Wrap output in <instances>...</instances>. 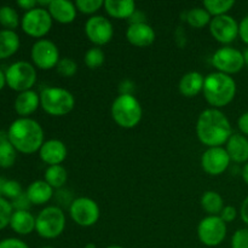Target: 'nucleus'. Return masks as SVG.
<instances>
[{
    "label": "nucleus",
    "mask_w": 248,
    "mask_h": 248,
    "mask_svg": "<svg viewBox=\"0 0 248 248\" xmlns=\"http://www.w3.org/2000/svg\"><path fill=\"white\" fill-rule=\"evenodd\" d=\"M232 135V124L220 109L208 108L199 115L196 121V136L207 148L227 144Z\"/></svg>",
    "instance_id": "1"
},
{
    "label": "nucleus",
    "mask_w": 248,
    "mask_h": 248,
    "mask_svg": "<svg viewBox=\"0 0 248 248\" xmlns=\"http://www.w3.org/2000/svg\"><path fill=\"white\" fill-rule=\"evenodd\" d=\"M9 140L22 154H34L44 144V130L40 124L31 118H18L7 130Z\"/></svg>",
    "instance_id": "2"
},
{
    "label": "nucleus",
    "mask_w": 248,
    "mask_h": 248,
    "mask_svg": "<svg viewBox=\"0 0 248 248\" xmlns=\"http://www.w3.org/2000/svg\"><path fill=\"white\" fill-rule=\"evenodd\" d=\"M236 90V82L230 75L213 72L205 77L202 93L212 108L219 109L234 101Z\"/></svg>",
    "instance_id": "3"
},
{
    "label": "nucleus",
    "mask_w": 248,
    "mask_h": 248,
    "mask_svg": "<svg viewBox=\"0 0 248 248\" xmlns=\"http://www.w3.org/2000/svg\"><path fill=\"white\" fill-rule=\"evenodd\" d=\"M111 118L120 127L130 130L140 123L143 109L133 94H119L111 104Z\"/></svg>",
    "instance_id": "4"
},
{
    "label": "nucleus",
    "mask_w": 248,
    "mask_h": 248,
    "mask_svg": "<svg viewBox=\"0 0 248 248\" xmlns=\"http://www.w3.org/2000/svg\"><path fill=\"white\" fill-rule=\"evenodd\" d=\"M75 98L63 87H46L40 93V107L51 116H64L74 109Z\"/></svg>",
    "instance_id": "5"
},
{
    "label": "nucleus",
    "mask_w": 248,
    "mask_h": 248,
    "mask_svg": "<svg viewBox=\"0 0 248 248\" xmlns=\"http://www.w3.org/2000/svg\"><path fill=\"white\" fill-rule=\"evenodd\" d=\"M65 229V215L58 206H47L36 216L35 232L43 239L53 240Z\"/></svg>",
    "instance_id": "6"
},
{
    "label": "nucleus",
    "mask_w": 248,
    "mask_h": 248,
    "mask_svg": "<svg viewBox=\"0 0 248 248\" xmlns=\"http://www.w3.org/2000/svg\"><path fill=\"white\" fill-rule=\"evenodd\" d=\"M6 85L14 91H29L36 82V69L27 61H17L12 63L5 72Z\"/></svg>",
    "instance_id": "7"
},
{
    "label": "nucleus",
    "mask_w": 248,
    "mask_h": 248,
    "mask_svg": "<svg viewBox=\"0 0 248 248\" xmlns=\"http://www.w3.org/2000/svg\"><path fill=\"white\" fill-rule=\"evenodd\" d=\"M52 17L47 9L35 7L31 11L24 12L21 18L22 31L31 38L43 39L52 28Z\"/></svg>",
    "instance_id": "8"
},
{
    "label": "nucleus",
    "mask_w": 248,
    "mask_h": 248,
    "mask_svg": "<svg viewBox=\"0 0 248 248\" xmlns=\"http://www.w3.org/2000/svg\"><path fill=\"white\" fill-rule=\"evenodd\" d=\"M227 223L219 216H207L198 225V237L207 247H217L227 237Z\"/></svg>",
    "instance_id": "9"
},
{
    "label": "nucleus",
    "mask_w": 248,
    "mask_h": 248,
    "mask_svg": "<svg viewBox=\"0 0 248 248\" xmlns=\"http://www.w3.org/2000/svg\"><path fill=\"white\" fill-rule=\"evenodd\" d=\"M69 215L73 222L82 228H90L96 224L101 216L98 203L90 198H77L69 206Z\"/></svg>",
    "instance_id": "10"
},
{
    "label": "nucleus",
    "mask_w": 248,
    "mask_h": 248,
    "mask_svg": "<svg viewBox=\"0 0 248 248\" xmlns=\"http://www.w3.org/2000/svg\"><path fill=\"white\" fill-rule=\"evenodd\" d=\"M211 63L217 69V72L223 73L232 77V74L241 72L245 67L244 55L237 48L232 46L220 47L213 53Z\"/></svg>",
    "instance_id": "11"
},
{
    "label": "nucleus",
    "mask_w": 248,
    "mask_h": 248,
    "mask_svg": "<svg viewBox=\"0 0 248 248\" xmlns=\"http://www.w3.org/2000/svg\"><path fill=\"white\" fill-rule=\"evenodd\" d=\"M31 57L34 67L41 70H50L57 67L60 62V50L53 41L48 39H39L33 44Z\"/></svg>",
    "instance_id": "12"
},
{
    "label": "nucleus",
    "mask_w": 248,
    "mask_h": 248,
    "mask_svg": "<svg viewBox=\"0 0 248 248\" xmlns=\"http://www.w3.org/2000/svg\"><path fill=\"white\" fill-rule=\"evenodd\" d=\"M85 34L97 47L107 45L114 36L113 23L107 17L93 15L85 23Z\"/></svg>",
    "instance_id": "13"
},
{
    "label": "nucleus",
    "mask_w": 248,
    "mask_h": 248,
    "mask_svg": "<svg viewBox=\"0 0 248 248\" xmlns=\"http://www.w3.org/2000/svg\"><path fill=\"white\" fill-rule=\"evenodd\" d=\"M210 33L218 43L229 45L239 36V23L230 15L212 17L210 23Z\"/></svg>",
    "instance_id": "14"
},
{
    "label": "nucleus",
    "mask_w": 248,
    "mask_h": 248,
    "mask_svg": "<svg viewBox=\"0 0 248 248\" xmlns=\"http://www.w3.org/2000/svg\"><path fill=\"white\" fill-rule=\"evenodd\" d=\"M230 161L225 148H207L201 156V167L210 176H219L227 171Z\"/></svg>",
    "instance_id": "15"
},
{
    "label": "nucleus",
    "mask_w": 248,
    "mask_h": 248,
    "mask_svg": "<svg viewBox=\"0 0 248 248\" xmlns=\"http://www.w3.org/2000/svg\"><path fill=\"white\" fill-rule=\"evenodd\" d=\"M68 150L64 143L60 140H48L44 142L39 150V156L48 166L61 165L67 159Z\"/></svg>",
    "instance_id": "16"
},
{
    "label": "nucleus",
    "mask_w": 248,
    "mask_h": 248,
    "mask_svg": "<svg viewBox=\"0 0 248 248\" xmlns=\"http://www.w3.org/2000/svg\"><path fill=\"white\" fill-rule=\"evenodd\" d=\"M156 34L152 26L143 22V23L130 24L126 31V39L128 43L137 47H147L155 41Z\"/></svg>",
    "instance_id": "17"
},
{
    "label": "nucleus",
    "mask_w": 248,
    "mask_h": 248,
    "mask_svg": "<svg viewBox=\"0 0 248 248\" xmlns=\"http://www.w3.org/2000/svg\"><path fill=\"white\" fill-rule=\"evenodd\" d=\"M47 10L53 21L61 24H69L74 22L78 12L75 2L69 0H51Z\"/></svg>",
    "instance_id": "18"
},
{
    "label": "nucleus",
    "mask_w": 248,
    "mask_h": 248,
    "mask_svg": "<svg viewBox=\"0 0 248 248\" xmlns=\"http://www.w3.org/2000/svg\"><path fill=\"white\" fill-rule=\"evenodd\" d=\"M227 150L230 160L236 164L248 162V138L242 133H232L227 142Z\"/></svg>",
    "instance_id": "19"
},
{
    "label": "nucleus",
    "mask_w": 248,
    "mask_h": 248,
    "mask_svg": "<svg viewBox=\"0 0 248 248\" xmlns=\"http://www.w3.org/2000/svg\"><path fill=\"white\" fill-rule=\"evenodd\" d=\"M15 110L21 118H28L40 107V94L33 90L21 92L15 99Z\"/></svg>",
    "instance_id": "20"
},
{
    "label": "nucleus",
    "mask_w": 248,
    "mask_h": 248,
    "mask_svg": "<svg viewBox=\"0 0 248 248\" xmlns=\"http://www.w3.org/2000/svg\"><path fill=\"white\" fill-rule=\"evenodd\" d=\"M205 84V77L199 72H189L181 78L178 84V90L181 94L188 98L196 97L201 93Z\"/></svg>",
    "instance_id": "21"
},
{
    "label": "nucleus",
    "mask_w": 248,
    "mask_h": 248,
    "mask_svg": "<svg viewBox=\"0 0 248 248\" xmlns=\"http://www.w3.org/2000/svg\"><path fill=\"white\" fill-rule=\"evenodd\" d=\"M26 194L31 205L41 206L47 203L52 199L53 188L48 186L45 181L38 179V181H34L29 184L26 190Z\"/></svg>",
    "instance_id": "22"
},
{
    "label": "nucleus",
    "mask_w": 248,
    "mask_h": 248,
    "mask_svg": "<svg viewBox=\"0 0 248 248\" xmlns=\"http://www.w3.org/2000/svg\"><path fill=\"white\" fill-rule=\"evenodd\" d=\"M35 220L36 217H34L29 211H14L10 220V228L16 234L24 236L35 230Z\"/></svg>",
    "instance_id": "23"
},
{
    "label": "nucleus",
    "mask_w": 248,
    "mask_h": 248,
    "mask_svg": "<svg viewBox=\"0 0 248 248\" xmlns=\"http://www.w3.org/2000/svg\"><path fill=\"white\" fill-rule=\"evenodd\" d=\"M103 7L111 18L116 19L131 18L137 11L135 1L132 0H106Z\"/></svg>",
    "instance_id": "24"
},
{
    "label": "nucleus",
    "mask_w": 248,
    "mask_h": 248,
    "mask_svg": "<svg viewBox=\"0 0 248 248\" xmlns=\"http://www.w3.org/2000/svg\"><path fill=\"white\" fill-rule=\"evenodd\" d=\"M19 46L21 40L16 31L7 29L0 31V60L14 56L18 51Z\"/></svg>",
    "instance_id": "25"
},
{
    "label": "nucleus",
    "mask_w": 248,
    "mask_h": 248,
    "mask_svg": "<svg viewBox=\"0 0 248 248\" xmlns=\"http://www.w3.org/2000/svg\"><path fill=\"white\" fill-rule=\"evenodd\" d=\"M201 207L208 216H219L224 208V200L217 191H205L201 196Z\"/></svg>",
    "instance_id": "26"
},
{
    "label": "nucleus",
    "mask_w": 248,
    "mask_h": 248,
    "mask_svg": "<svg viewBox=\"0 0 248 248\" xmlns=\"http://www.w3.org/2000/svg\"><path fill=\"white\" fill-rule=\"evenodd\" d=\"M44 181L53 189H62L68 181V172L62 165L48 166L44 174Z\"/></svg>",
    "instance_id": "27"
},
{
    "label": "nucleus",
    "mask_w": 248,
    "mask_h": 248,
    "mask_svg": "<svg viewBox=\"0 0 248 248\" xmlns=\"http://www.w3.org/2000/svg\"><path fill=\"white\" fill-rule=\"evenodd\" d=\"M212 16L206 11L205 7H194L186 12V21L190 27L196 29L210 26Z\"/></svg>",
    "instance_id": "28"
},
{
    "label": "nucleus",
    "mask_w": 248,
    "mask_h": 248,
    "mask_svg": "<svg viewBox=\"0 0 248 248\" xmlns=\"http://www.w3.org/2000/svg\"><path fill=\"white\" fill-rule=\"evenodd\" d=\"M234 0H206L202 2V7L213 17L228 15V12L234 7Z\"/></svg>",
    "instance_id": "29"
},
{
    "label": "nucleus",
    "mask_w": 248,
    "mask_h": 248,
    "mask_svg": "<svg viewBox=\"0 0 248 248\" xmlns=\"http://www.w3.org/2000/svg\"><path fill=\"white\" fill-rule=\"evenodd\" d=\"M0 24L7 31H15L21 24L18 12L9 5L1 6L0 7Z\"/></svg>",
    "instance_id": "30"
},
{
    "label": "nucleus",
    "mask_w": 248,
    "mask_h": 248,
    "mask_svg": "<svg viewBox=\"0 0 248 248\" xmlns=\"http://www.w3.org/2000/svg\"><path fill=\"white\" fill-rule=\"evenodd\" d=\"M17 159V150L10 140L0 143V167L1 169H10L15 165Z\"/></svg>",
    "instance_id": "31"
},
{
    "label": "nucleus",
    "mask_w": 248,
    "mask_h": 248,
    "mask_svg": "<svg viewBox=\"0 0 248 248\" xmlns=\"http://www.w3.org/2000/svg\"><path fill=\"white\" fill-rule=\"evenodd\" d=\"M104 61H106V55H104L103 50L97 46L89 48L84 56L85 64L92 70L101 68L104 64Z\"/></svg>",
    "instance_id": "32"
},
{
    "label": "nucleus",
    "mask_w": 248,
    "mask_h": 248,
    "mask_svg": "<svg viewBox=\"0 0 248 248\" xmlns=\"http://www.w3.org/2000/svg\"><path fill=\"white\" fill-rule=\"evenodd\" d=\"M56 69H57V73L61 75V77L72 78L77 74L78 64L73 58L64 57V58H61L57 67H56Z\"/></svg>",
    "instance_id": "33"
},
{
    "label": "nucleus",
    "mask_w": 248,
    "mask_h": 248,
    "mask_svg": "<svg viewBox=\"0 0 248 248\" xmlns=\"http://www.w3.org/2000/svg\"><path fill=\"white\" fill-rule=\"evenodd\" d=\"M75 6L81 14L93 15L104 6V1L103 0H77Z\"/></svg>",
    "instance_id": "34"
},
{
    "label": "nucleus",
    "mask_w": 248,
    "mask_h": 248,
    "mask_svg": "<svg viewBox=\"0 0 248 248\" xmlns=\"http://www.w3.org/2000/svg\"><path fill=\"white\" fill-rule=\"evenodd\" d=\"M14 207L7 199L0 198V230L5 229L10 225Z\"/></svg>",
    "instance_id": "35"
},
{
    "label": "nucleus",
    "mask_w": 248,
    "mask_h": 248,
    "mask_svg": "<svg viewBox=\"0 0 248 248\" xmlns=\"http://www.w3.org/2000/svg\"><path fill=\"white\" fill-rule=\"evenodd\" d=\"M21 194H23V190H22V186L19 184V182L14 181V179H6L4 191H2V198L12 201L18 198Z\"/></svg>",
    "instance_id": "36"
},
{
    "label": "nucleus",
    "mask_w": 248,
    "mask_h": 248,
    "mask_svg": "<svg viewBox=\"0 0 248 248\" xmlns=\"http://www.w3.org/2000/svg\"><path fill=\"white\" fill-rule=\"evenodd\" d=\"M232 248H248V228L236 230L232 237Z\"/></svg>",
    "instance_id": "37"
},
{
    "label": "nucleus",
    "mask_w": 248,
    "mask_h": 248,
    "mask_svg": "<svg viewBox=\"0 0 248 248\" xmlns=\"http://www.w3.org/2000/svg\"><path fill=\"white\" fill-rule=\"evenodd\" d=\"M11 205L14 207V211H29V207L31 206V201H29L28 196L26 193L21 194L18 198L11 201Z\"/></svg>",
    "instance_id": "38"
},
{
    "label": "nucleus",
    "mask_w": 248,
    "mask_h": 248,
    "mask_svg": "<svg viewBox=\"0 0 248 248\" xmlns=\"http://www.w3.org/2000/svg\"><path fill=\"white\" fill-rule=\"evenodd\" d=\"M0 248H29L28 245L16 237H9L0 241Z\"/></svg>",
    "instance_id": "39"
},
{
    "label": "nucleus",
    "mask_w": 248,
    "mask_h": 248,
    "mask_svg": "<svg viewBox=\"0 0 248 248\" xmlns=\"http://www.w3.org/2000/svg\"><path fill=\"white\" fill-rule=\"evenodd\" d=\"M236 216H237V211L234 206H224V208L220 212L219 217L224 220L225 223H232L236 219Z\"/></svg>",
    "instance_id": "40"
},
{
    "label": "nucleus",
    "mask_w": 248,
    "mask_h": 248,
    "mask_svg": "<svg viewBox=\"0 0 248 248\" xmlns=\"http://www.w3.org/2000/svg\"><path fill=\"white\" fill-rule=\"evenodd\" d=\"M239 36L246 45H248V16L244 17L239 23Z\"/></svg>",
    "instance_id": "41"
},
{
    "label": "nucleus",
    "mask_w": 248,
    "mask_h": 248,
    "mask_svg": "<svg viewBox=\"0 0 248 248\" xmlns=\"http://www.w3.org/2000/svg\"><path fill=\"white\" fill-rule=\"evenodd\" d=\"M237 126H239V130L241 131L242 135L248 136V111L240 116L239 120H237Z\"/></svg>",
    "instance_id": "42"
},
{
    "label": "nucleus",
    "mask_w": 248,
    "mask_h": 248,
    "mask_svg": "<svg viewBox=\"0 0 248 248\" xmlns=\"http://www.w3.org/2000/svg\"><path fill=\"white\" fill-rule=\"evenodd\" d=\"M17 5H18L22 10H26L27 12L38 7V1H36V0H18V1H17Z\"/></svg>",
    "instance_id": "43"
},
{
    "label": "nucleus",
    "mask_w": 248,
    "mask_h": 248,
    "mask_svg": "<svg viewBox=\"0 0 248 248\" xmlns=\"http://www.w3.org/2000/svg\"><path fill=\"white\" fill-rule=\"evenodd\" d=\"M240 215H241V219L245 224L248 225V196L241 203V208H240Z\"/></svg>",
    "instance_id": "44"
},
{
    "label": "nucleus",
    "mask_w": 248,
    "mask_h": 248,
    "mask_svg": "<svg viewBox=\"0 0 248 248\" xmlns=\"http://www.w3.org/2000/svg\"><path fill=\"white\" fill-rule=\"evenodd\" d=\"M241 176H242V179L245 181V183L248 186V162H246V164L244 165V167H242Z\"/></svg>",
    "instance_id": "45"
},
{
    "label": "nucleus",
    "mask_w": 248,
    "mask_h": 248,
    "mask_svg": "<svg viewBox=\"0 0 248 248\" xmlns=\"http://www.w3.org/2000/svg\"><path fill=\"white\" fill-rule=\"evenodd\" d=\"M6 85V77H5V73L0 69V91L5 87Z\"/></svg>",
    "instance_id": "46"
},
{
    "label": "nucleus",
    "mask_w": 248,
    "mask_h": 248,
    "mask_svg": "<svg viewBox=\"0 0 248 248\" xmlns=\"http://www.w3.org/2000/svg\"><path fill=\"white\" fill-rule=\"evenodd\" d=\"M5 140H9V136H7V132L0 131V143L5 142Z\"/></svg>",
    "instance_id": "47"
},
{
    "label": "nucleus",
    "mask_w": 248,
    "mask_h": 248,
    "mask_svg": "<svg viewBox=\"0 0 248 248\" xmlns=\"http://www.w3.org/2000/svg\"><path fill=\"white\" fill-rule=\"evenodd\" d=\"M5 182H6V179L2 178V177H0V198H2V191H4Z\"/></svg>",
    "instance_id": "48"
},
{
    "label": "nucleus",
    "mask_w": 248,
    "mask_h": 248,
    "mask_svg": "<svg viewBox=\"0 0 248 248\" xmlns=\"http://www.w3.org/2000/svg\"><path fill=\"white\" fill-rule=\"evenodd\" d=\"M242 55H244V60H245V64L248 65V47L246 48V50L242 52Z\"/></svg>",
    "instance_id": "49"
},
{
    "label": "nucleus",
    "mask_w": 248,
    "mask_h": 248,
    "mask_svg": "<svg viewBox=\"0 0 248 248\" xmlns=\"http://www.w3.org/2000/svg\"><path fill=\"white\" fill-rule=\"evenodd\" d=\"M84 248H97V246L94 244H92V242H89V244L85 245Z\"/></svg>",
    "instance_id": "50"
},
{
    "label": "nucleus",
    "mask_w": 248,
    "mask_h": 248,
    "mask_svg": "<svg viewBox=\"0 0 248 248\" xmlns=\"http://www.w3.org/2000/svg\"><path fill=\"white\" fill-rule=\"evenodd\" d=\"M106 248H124V247L118 246V245H113V246H108V247H106Z\"/></svg>",
    "instance_id": "51"
},
{
    "label": "nucleus",
    "mask_w": 248,
    "mask_h": 248,
    "mask_svg": "<svg viewBox=\"0 0 248 248\" xmlns=\"http://www.w3.org/2000/svg\"><path fill=\"white\" fill-rule=\"evenodd\" d=\"M41 248H53V247H51V246H44V247H41Z\"/></svg>",
    "instance_id": "52"
}]
</instances>
